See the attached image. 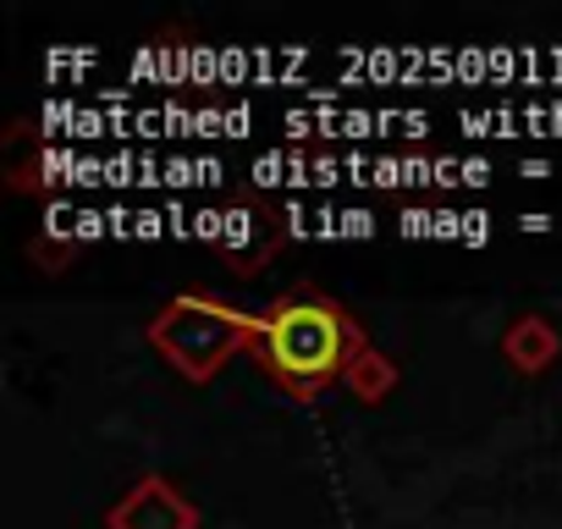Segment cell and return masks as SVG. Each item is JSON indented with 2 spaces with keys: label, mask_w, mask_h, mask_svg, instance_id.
I'll return each mask as SVG.
<instances>
[{
  "label": "cell",
  "mask_w": 562,
  "mask_h": 529,
  "mask_svg": "<svg viewBox=\"0 0 562 529\" xmlns=\"http://www.w3.org/2000/svg\"><path fill=\"white\" fill-rule=\"evenodd\" d=\"M254 331H259V315L248 309H232L221 299H204V293H182L171 299L155 320H149V342L155 353L193 386L215 381L232 353H248L254 348Z\"/></svg>",
  "instance_id": "7a4b0ae2"
},
{
  "label": "cell",
  "mask_w": 562,
  "mask_h": 529,
  "mask_svg": "<svg viewBox=\"0 0 562 529\" xmlns=\"http://www.w3.org/2000/svg\"><path fill=\"white\" fill-rule=\"evenodd\" d=\"M105 529H199V507L166 474H144L122 502H111Z\"/></svg>",
  "instance_id": "3957f363"
},
{
  "label": "cell",
  "mask_w": 562,
  "mask_h": 529,
  "mask_svg": "<svg viewBox=\"0 0 562 529\" xmlns=\"http://www.w3.org/2000/svg\"><path fill=\"white\" fill-rule=\"evenodd\" d=\"M364 326L326 293H288L259 315L254 331V364L293 397H321L331 381H348V370L364 353Z\"/></svg>",
  "instance_id": "6da1fadb"
},
{
  "label": "cell",
  "mask_w": 562,
  "mask_h": 529,
  "mask_svg": "<svg viewBox=\"0 0 562 529\" xmlns=\"http://www.w3.org/2000/svg\"><path fill=\"white\" fill-rule=\"evenodd\" d=\"M502 353H507V364H513L518 375H540V370L557 364L562 337H557V326H551L546 315H518V320L502 331Z\"/></svg>",
  "instance_id": "277c9868"
},
{
  "label": "cell",
  "mask_w": 562,
  "mask_h": 529,
  "mask_svg": "<svg viewBox=\"0 0 562 529\" xmlns=\"http://www.w3.org/2000/svg\"><path fill=\"white\" fill-rule=\"evenodd\" d=\"M359 403H381V397H392V386H397V364L386 359V353H375V348H364L359 353V364L348 370V381H342Z\"/></svg>",
  "instance_id": "5b68a950"
}]
</instances>
